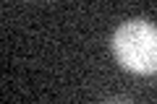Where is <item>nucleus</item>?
I'll return each instance as SVG.
<instances>
[{
	"instance_id": "1",
	"label": "nucleus",
	"mask_w": 157,
	"mask_h": 104,
	"mask_svg": "<svg viewBox=\"0 0 157 104\" xmlns=\"http://www.w3.org/2000/svg\"><path fill=\"white\" fill-rule=\"evenodd\" d=\"M113 55L126 70L157 76V26L144 18L123 21L110 39Z\"/></svg>"
},
{
	"instance_id": "2",
	"label": "nucleus",
	"mask_w": 157,
	"mask_h": 104,
	"mask_svg": "<svg viewBox=\"0 0 157 104\" xmlns=\"http://www.w3.org/2000/svg\"><path fill=\"white\" fill-rule=\"evenodd\" d=\"M105 104H131V102H126V99H113V102H105Z\"/></svg>"
}]
</instances>
